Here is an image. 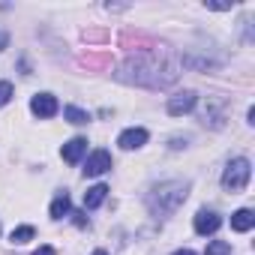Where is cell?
Segmentation results:
<instances>
[{
  "instance_id": "4",
  "label": "cell",
  "mask_w": 255,
  "mask_h": 255,
  "mask_svg": "<svg viewBox=\"0 0 255 255\" xmlns=\"http://www.w3.org/2000/svg\"><path fill=\"white\" fill-rule=\"evenodd\" d=\"M111 168V153L108 150H93L90 156H87V162H84V174L87 177H99V174H105Z\"/></svg>"
},
{
  "instance_id": "19",
  "label": "cell",
  "mask_w": 255,
  "mask_h": 255,
  "mask_svg": "<svg viewBox=\"0 0 255 255\" xmlns=\"http://www.w3.org/2000/svg\"><path fill=\"white\" fill-rule=\"evenodd\" d=\"M93 255H108V252H102V249H96V252H93Z\"/></svg>"
},
{
  "instance_id": "6",
  "label": "cell",
  "mask_w": 255,
  "mask_h": 255,
  "mask_svg": "<svg viewBox=\"0 0 255 255\" xmlns=\"http://www.w3.org/2000/svg\"><path fill=\"white\" fill-rule=\"evenodd\" d=\"M117 144H120L123 150H138L141 144H147V129H141V126H132V129L120 132Z\"/></svg>"
},
{
  "instance_id": "8",
  "label": "cell",
  "mask_w": 255,
  "mask_h": 255,
  "mask_svg": "<svg viewBox=\"0 0 255 255\" xmlns=\"http://www.w3.org/2000/svg\"><path fill=\"white\" fill-rule=\"evenodd\" d=\"M84 153H87V138H72V141L63 144V159H66L69 165H75Z\"/></svg>"
},
{
  "instance_id": "13",
  "label": "cell",
  "mask_w": 255,
  "mask_h": 255,
  "mask_svg": "<svg viewBox=\"0 0 255 255\" xmlns=\"http://www.w3.org/2000/svg\"><path fill=\"white\" fill-rule=\"evenodd\" d=\"M33 237H36V228H33V225H21V228H15V231L9 234L12 243H27V240H33Z\"/></svg>"
},
{
  "instance_id": "3",
  "label": "cell",
  "mask_w": 255,
  "mask_h": 255,
  "mask_svg": "<svg viewBox=\"0 0 255 255\" xmlns=\"http://www.w3.org/2000/svg\"><path fill=\"white\" fill-rule=\"evenodd\" d=\"M195 102H198V96H195L192 90H183V93H174V96L168 99V114H171V117H180V114H189V111L195 108Z\"/></svg>"
},
{
  "instance_id": "1",
  "label": "cell",
  "mask_w": 255,
  "mask_h": 255,
  "mask_svg": "<svg viewBox=\"0 0 255 255\" xmlns=\"http://www.w3.org/2000/svg\"><path fill=\"white\" fill-rule=\"evenodd\" d=\"M186 183H180V180H168V183H159L150 195H147V207L156 213V216H168V213H174L183 201H186Z\"/></svg>"
},
{
  "instance_id": "17",
  "label": "cell",
  "mask_w": 255,
  "mask_h": 255,
  "mask_svg": "<svg viewBox=\"0 0 255 255\" xmlns=\"http://www.w3.org/2000/svg\"><path fill=\"white\" fill-rule=\"evenodd\" d=\"M6 45H9V36H6V33H0V51H3Z\"/></svg>"
},
{
  "instance_id": "9",
  "label": "cell",
  "mask_w": 255,
  "mask_h": 255,
  "mask_svg": "<svg viewBox=\"0 0 255 255\" xmlns=\"http://www.w3.org/2000/svg\"><path fill=\"white\" fill-rule=\"evenodd\" d=\"M105 195H108V186H102V183L90 186V189L84 192V207H87V210H96V207L105 201Z\"/></svg>"
},
{
  "instance_id": "7",
  "label": "cell",
  "mask_w": 255,
  "mask_h": 255,
  "mask_svg": "<svg viewBox=\"0 0 255 255\" xmlns=\"http://www.w3.org/2000/svg\"><path fill=\"white\" fill-rule=\"evenodd\" d=\"M219 225H222L219 213H213V210H198L195 213V231L198 234H213V231H219Z\"/></svg>"
},
{
  "instance_id": "16",
  "label": "cell",
  "mask_w": 255,
  "mask_h": 255,
  "mask_svg": "<svg viewBox=\"0 0 255 255\" xmlns=\"http://www.w3.org/2000/svg\"><path fill=\"white\" fill-rule=\"evenodd\" d=\"M33 255H54V249H51V246H39Z\"/></svg>"
},
{
  "instance_id": "10",
  "label": "cell",
  "mask_w": 255,
  "mask_h": 255,
  "mask_svg": "<svg viewBox=\"0 0 255 255\" xmlns=\"http://www.w3.org/2000/svg\"><path fill=\"white\" fill-rule=\"evenodd\" d=\"M252 225H255V213H252L249 207H240V210L231 216V228H234V231H249Z\"/></svg>"
},
{
  "instance_id": "18",
  "label": "cell",
  "mask_w": 255,
  "mask_h": 255,
  "mask_svg": "<svg viewBox=\"0 0 255 255\" xmlns=\"http://www.w3.org/2000/svg\"><path fill=\"white\" fill-rule=\"evenodd\" d=\"M174 255H195L192 249H180V252H174Z\"/></svg>"
},
{
  "instance_id": "11",
  "label": "cell",
  "mask_w": 255,
  "mask_h": 255,
  "mask_svg": "<svg viewBox=\"0 0 255 255\" xmlns=\"http://www.w3.org/2000/svg\"><path fill=\"white\" fill-rule=\"evenodd\" d=\"M63 216H69V195L66 192L51 201V219H63Z\"/></svg>"
},
{
  "instance_id": "5",
  "label": "cell",
  "mask_w": 255,
  "mask_h": 255,
  "mask_svg": "<svg viewBox=\"0 0 255 255\" xmlns=\"http://www.w3.org/2000/svg\"><path fill=\"white\" fill-rule=\"evenodd\" d=\"M57 99L51 96V93H36L33 99H30V111L36 114V117H54L57 114Z\"/></svg>"
},
{
  "instance_id": "12",
  "label": "cell",
  "mask_w": 255,
  "mask_h": 255,
  "mask_svg": "<svg viewBox=\"0 0 255 255\" xmlns=\"http://www.w3.org/2000/svg\"><path fill=\"white\" fill-rule=\"evenodd\" d=\"M63 117H66L69 123H75V126H84V123L90 120V114L81 111V108H75V105H66V108H63Z\"/></svg>"
},
{
  "instance_id": "15",
  "label": "cell",
  "mask_w": 255,
  "mask_h": 255,
  "mask_svg": "<svg viewBox=\"0 0 255 255\" xmlns=\"http://www.w3.org/2000/svg\"><path fill=\"white\" fill-rule=\"evenodd\" d=\"M12 99V84L9 81H0V105H6Z\"/></svg>"
},
{
  "instance_id": "2",
  "label": "cell",
  "mask_w": 255,
  "mask_h": 255,
  "mask_svg": "<svg viewBox=\"0 0 255 255\" xmlns=\"http://www.w3.org/2000/svg\"><path fill=\"white\" fill-rule=\"evenodd\" d=\"M249 177H252V165H249V159L240 156V159H231L228 162V168L222 174V186L228 192H243L249 186Z\"/></svg>"
},
{
  "instance_id": "14",
  "label": "cell",
  "mask_w": 255,
  "mask_h": 255,
  "mask_svg": "<svg viewBox=\"0 0 255 255\" xmlns=\"http://www.w3.org/2000/svg\"><path fill=\"white\" fill-rule=\"evenodd\" d=\"M204 255H231V243H225V240H213V243L207 246Z\"/></svg>"
}]
</instances>
